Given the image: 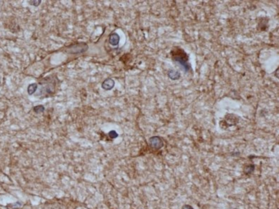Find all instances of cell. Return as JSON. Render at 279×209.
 Wrapping results in <instances>:
<instances>
[{
	"mask_svg": "<svg viewBox=\"0 0 279 209\" xmlns=\"http://www.w3.org/2000/svg\"></svg>",
	"mask_w": 279,
	"mask_h": 209,
	"instance_id": "12",
	"label": "cell"
},
{
	"mask_svg": "<svg viewBox=\"0 0 279 209\" xmlns=\"http://www.w3.org/2000/svg\"><path fill=\"white\" fill-rule=\"evenodd\" d=\"M115 82L112 78L105 79L102 84V88L105 90H110L114 87Z\"/></svg>",
	"mask_w": 279,
	"mask_h": 209,
	"instance_id": "4",
	"label": "cell"
},
{
	"mask_svg": "<svg viewBox=\"0 0 279 209\" xmlns=\"http://www.w3.org/2000/svg\"><path fill=\"white\" fill-rule=\"evenodd\" d=\"M88 49V45L85 43H77L68 47V53L70 54H79L87 51Z\"/></svg>",
	"mask_w": 279,
	"mask_h": 209,
	"instance_id": "2",
	"label": "cell"
},
{
	"mask_svg": "<svg viewBox=\"0 0 279 209\" xmlns=\"http://www.w3.org/2000/svg\"><path fill=\"white\" fill-rule=\"evenodd\" d=\"M120 40V37L116 33H112L109 37V43L112 46L118 45Z\"/></svg>",
	"mask_w": 279,
	"mask_h": 209,
	"instance_id": "5",
	"label": "cell"
},
{
	"mask_svg": "<svg viewBox=\"0 0 279 209\" xmlns=\"http://www.w3.org/2000/svg\"><path fill=\"white\" fill-rule=\"evenodd\" d=\"M45 110V107L43 105H38L33 108V111L35 113L38 114L40 113H42Z\"/></svg>",
	"mask_w": 279,
	"mask_h": 209,
	"instance_id": "7",
	"label": "cell"
},
{
	"mask_svg": "<svg viewBox=\"0 0 279 209\" xmlns=\"http://www.w3.org/2000/svg\"><path fill=\"white\" fill-rule=\"evenodd\" d=\"M182 209H194L193 208L189 205H184L183 206Z\"/></svg>",
	"mask_w": 279,
	"mask_h": 209,
	"instance_id": "10",
	"label": "cell"
},
{
	"mask_svg": "<svg viewBox=\"0 0 279 209\" xmlns=\"http://www.w3.org/2000/svg\"><path fill=\"white\" fill-rule=\"evenodd\" d=\"M38 89V85L35 83H32L27 87V93L30 95L34 94Z\"/></svg>",
	"mask_w": 279,
	"mask_h": 209,
	"instance_id": "6",
	"label": "cell"
},
{
	"mask_svg": "<svg viewBox=\"0 0 279 209\" xmlns=\"http://www.w3.org/2000/svg\"><path fill=\"white\" fill-rule=\"evenodd\" d=\"M42 2V1L40 0H37V1H30L29 2V4L32 5V6H35V7H38L39 4L41 3Z\"/></svg>",
	"mask_w": 279,
	"mask_h": 209,
	"instance_id": "8",
	"label": "cell"
},
{
	"mask_svg": "<svg viewBox=\"0 0 279 209\" xmlns=\"http://www.w3.org/2000/svg\"><path fill=\"white\" fill-rule=\"evenodd\" d=\"M39 85L40 88L39 90L38 93L36 95L49 96L53 94L56 87V80L51 76H47L43 78V81L40 82Z\"/></svg>",
	"mask_w": 279,
	"mask_h": 209,
	"instance_id": "1",
	"label": "cell"
},
{
	"mask_svg": "<svg viewBox=\"0 0 279 209\" xmlns=\"http://www.w3.org/2000/svg\"><path fill=\"white\" fill-rule=\"evenodd\" d=\"M150 147L155 150L160 149L163 147L164 142L163 140L158 136L152 137L150 140Z\"/></svg>",
	"mask_w": 279,
	"mask_h": 209,
	"instance_id": "3",
	"label": "cell"
},
{
	"mask_svg": "<svg viewBox=\"0 0 279 209\" xmlns=\"http://www.w3.org/2000/svg\"><path fill=\"white\" fill-rule=\"evenodd\" d=\"M109 136L110 137V138H116L118 137L117 133L115 131H113V130L111 131L110 132H109Z\"/></svg>",
	"mask_w": 279,
	"mask_h": 209,
	"instance_id": "9",
	"label": "cell"
},
{
	"mask_svg": "<svg viewBox=\"0 0 279 209\" xmlns=\"http://www.w3.org/2000/svg\"><path fill=\"white\" fill-rule=\"evenodd\" d=\"M0 85H1V81H0Z\"/></svg>",
	"mask_w": 279,
	"mask_h": 209,
	"instance_id": "11",
	"label": "cell"
}]
</instances>
